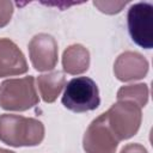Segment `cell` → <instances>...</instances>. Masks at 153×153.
I'll return each mask as SVG.
<instances>
[{
  "label": "cell",
  "instance_id": "6da1fadb",
  "mask_svg": "<svg viewBox=\"0 0 153 153\" xmlns=\"http://www.w3.org/2000/svg\"><path fill=\"white\" fill-rule=\"evenodd\" d=\"M44 139L41 121L12 114L0 115V141L12 147L37 146Z\"/></svg>",
  "mask_w": 153,
  "mask_h": 153
},
{
  "label": "cell",
  "instance_id": "7a4b0ae2",
  "mask_svg": "<svg viewBox=\"0 0 153 153\" xmlns=\"http://www.w3.org/2000/svg\"><path fill=\"white\" fill-rule=\"evenodd\" d=\"M39 102L32 75L7 79L0 84V108L7 111H25Z\"/></svg>",
  "mask_w": 153,
  "mask_h": 153
},
{
  "label": "cell",
  "instance_id": "3957f363",
  "mask_svg": "<svg viewBox=\"0 0 153 153\" xmlns=\"http://www.w3.org/2000/svg\"><path fill=\"white\" fill-rule=\"evenodd\" d=\"M61 102L66 109L73 112L96 110L100 104L98 86L88 76L73 78L67 82Z\"/></svg>",
  "mask_w": 153,
  "mask_h": 153
},
{
  "label": "cell",
  "instance_id": "277c9868",
  "mask_svg": "<svg viewBox=\"0 0 153 153\" xmlns=\"http://www.w3.org/2000/svg\"><path fill=\"white\" fill-rule=\"evenodd\" d=\"M105 116L109 128L118 142L134 136L139 131L142 120L141 108L126 100H118L112 104Z\"/></svg>",
  "mask_w": 153,
  "mask_h": 153
},
{
  "label": "cell",
  "instance_id": "5b68a950",
  "mask_svg": "<svg viewBox=\"0 0 153 153\" xmlns=\"http://www.w3.org/2000/svg\"><path fill=\"white\" fill-rule=\"evenodd\" d=\"M128 31L134 43L145 49L153 47V6L149 2L131 5L127 14Z\"/></svg>",
  "mask_w": 153,
  "mask_h": 153
},
{
  "label": "cell",
  "instance_id": "8992f818",
  "mask_svg": "<svg viewBox=\"0 0 153 153\" xmlns=\"http://www.w3.org/2000/svg\"><path fill=\"white\" fill-rule=\"evenodd\" d=\"M118 146V140L109 128L105 112L94 118L87 127L82 147L86 153H115Z\"/></svg>",
  "mask_w": 153,
  "mask_h": 153
},
{
  "label": "cell",
  "instance_id": "52a82bcc",
  "mask_svg": "<svg viewBox=\"0 0 153 153\" xmlns=\"http://www.w3.org/2000/svg\"><path fill=\"white\" fill-rule=\"evenodd\" d=\"M29 55L32 67L38 72H48L57 63V43L51 35L38 33L29 42Z\"/></svg>",
  "mask_w": 153,
  "mask_h": 153
},
{
  "label": "cell",
  "instance_id": "ba28073f",
  "mask_svg": "<svg viewBox=\"0 0 153 153\" xmlns=\"http://www.w3.org/2000/svg\"><path fill=\"white\" fill-rule=\"evenodd\" d=\"M115 76L120 81H134L143 79L148 73V61L136 51H124L120 54L114 63Z\"/></svg>",
  "mask_w": 153,
  "mask_h": 153
},
{
  "label": "cell",
  "instance_id": "9c48e42d",
  "mask_svg": "<svg viewBox=\"0 0 153 153\" xmlns=\"http://www.w3.org/2000/svg\"><path fill=\"white\" fill-rule=\"evenodd\" d=\"M27 62L19 47L10 38H0V78L27 72Z\"/></svg>",
  "mask_w": 153,
  "mask_h": 153
},
{
  "label": "cell",
  "instance_id": "30bf717a",
  "mask_svg": "<svg viewBox=\"0 0 153 153\" xmlns=\"http://www.w3.org/2000/svg\"><path fill=\"white\" fill-rule=\"evenodd\" d=\"M62 67L67 74L85 73L90 67V51L78 43L67 47L62 54Z\"/></svg>",
  "mask_w": 153,
  "mask_h": 153
},
{
  "label": "cell",
  "instance_id": "8fae6325",
  "mask_svg": "<svg viewBox=\"0 0 153 153\" xmlns=\"http://www.w3.org/2000/svg\"><path fill=\"white\" fill-rule=\"evenodd\" d=\"M36 81L39 94L45 103H54L66 86L65 74L60 71L41 74Z\"/></svg>",
  "mask_w": 153,
  "mask_h": 153
},
{
  "label": "cell",
  "instance_id": "7c38bea8",
  "mask_svg": "<svg viewBox=\"0 0 153 153\" xmlns=\"http://www.w3.org/2000/svg\"><path fill=\"white\" fill-rule=\"evenodd\" d=\"M148 86L147 84H133L122 86L117 91V100H126L143 108L148 102Z\"/></svg>",
  "mask_w": 153,
  "mask_h": 153
},
{
  "label": "cell",
  "instance_id": "4fadbf2b",
  "mask_svg": "<svg viewBox=\"0 0 153 153\" xmlns=\"http://www.w3.org/2000/svg\"><path fill=\"white\" fill-rule=\"evenodd\" d=\"M128 4V1H114V0H103V1H93V5L103 13L106 14H115L122 11V8Z\"/></svg>",
  "mask_w": 153,
  "mask_h": 153
},
{
  "label": "cell",
  "instance_id": "5bb4252c",
  "mask_svg": "<svg viewBox=\"0 0 153 153\" xmlns=\"http://www.w3.org/2000/svg\"><path fill=\"white\" fill-rule=\"evenodd\" d=\"M13 14V4L8 0H0V27L6 26Z\"/></svg>",
  "mask_w": 153,
  "mask_h": 153
},
{
  "label": "cell",
  "instance_id": "9a60e30c",
  "mask_svg": "<svg viewBox=\"0 0 153 153\" xmlns=\"http://www.w3.org/2000/svg\"><path fill=\"white\" fill-rule=\"evenodd\" d=\"M120 153H148V151L140 143H128L126 145Z\"/></svg>",
  "mask_w": 153,
  "mask_h": 153
},
{
  "label": "cell",
  "instance_id": "2e32d148",
  "mask_svg": "<svg viewBox=\"0 0 153 153\" xmlns=\"http://www.w3.org/2000/svg\"><path fill=\"white\" fill-rule=\"evenodd\" d=\"M0 153H16V152L10 151V149H5V148H1V147H0Z\"/></svg>",
  "mask_w": 153,
  "mask_h": 153
}]
</instances>
